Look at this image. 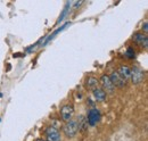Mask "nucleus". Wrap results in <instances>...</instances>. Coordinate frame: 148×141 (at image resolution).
Wrapping results in <instances>:
<instances>
[{"label": "nucleus", "instance_id": "f8f14e48", "mask_svg": "<svg viewBox=\"0 0 148 141\" xmlns=\"http://www.w3.org/2000/svg\"><path fill=\"white\" fill-rule=\"evenodd\" d=\"M98 83H99L98 79H97V77H93V76H90V77H88V79H87V82H86L87 87H88L89 89H92V90L95 88H97Z\"/></svg>", "mask_w": 148, "mask_h": 141}, {"label": "nucleus", "instance_id": "20e7f679", "mask_svg": "<svg viewBox=\"0 0 148 141\" xmlns=\"http://www.w3.org/2000/svg\"><path fill=\"white\" fill-rule=\"evenodd\" d=\"M74 116V107L72 105H65L60 109V117L64 122L72 121Z\"/></svg>", "mask_w": 148, "mask_h": 141}, {"label": "nucleus", "instance_id": "1a4fd4ad", "mask_svg": "<svg viewBox=\"0 0 148 141\" xmlns=\"http://www.w3.org/2000/svg\"><path fill=\"white\" fill-rule=\"evenodd\" d=\"M119 73V75L124 80V82L129 81L130 80V75H131V68L127 65H121L119 67V70H116Z\"/></svg>", "mask_w": 148, "mask_h": 141}, {"label": "nucleus", "instance_id": "7ed1b4c3", "mask_svg": "<svg viewBox=\"0 0 148 141\" xmlns=\"http://www.w3.org/2000/svg\"><path fill=\"white\" fill-rule=\"evenodd\" d=\"M144 70L139 67H132L131 68V75H130V80L133 84H139L144 81Z\"/></svg>", "mask_w": 148, "mask_h": 141}, {"label": "nucleus", "instance_id": "0eeeda50", "mask_svg": "<svg viewBox=\"0 0 148 141\" xmlns=\"http://www.w3.org/2000/svg\"><path fill=\"white\" fill-rule=\"evenodd\" d=\"M108 76H110V79H111V81H112V83H113V86H114V88H123V87L125 86L124 80L119 75V73H117L116 70H113Z\"/></svg>", "mask_w": 148, "mask_h": 141}, {"label": "nucleus", "instance_id": "423d86ee", "mask_svg": "<svg viewBox=\"0 0 148 141\" xmlns=\"http://www.w3.org/2000/svg\"><path fill=\"white\" fill-rule=\"evenodd\" d=\"M86 118H87V122L90 126H95L100 120V112L98 109H96V108H92V109L89 110L88 116Z\"/></svg>", "mask_w": 148, "mask_h": 141}, {"label": "nucleus", "instance_id": "4468645a", "mask_svg": "<svg viewBox=\"0 0 148 141\" xmlns=\"http://www.w3.org/2000/svg\"><path fill=\"white\" fill-rule=\"evenodd\" d=\"M147 22H144V24H143V26H141V29L144 30V32H145V34H147V31H148V27H147Z\"/></svg>", "mask_w": 148, "mask_h": 141}, {"label": "nucleus", "instance_id": "ddd939ff", "mask_svg": "<svg viewBox=\"0 0 148 141\" xmlns=\"http://www.w3.org/2000/svg\"><path fill=\"white\" fill-rule=\"evenodd\" d=\"M127 56H128L129 58H133V57H134V50L131 49V48H129L128 51H127Z\"/></svg>", "mask_w": 148, "mask_h": 141}, {"label": "nucleus", "instance_id": "9b49d317", "mask_svg": "<svg viewBox=\"0 0 148 141\" xmlns=\"http://www.w3.org/2000/svg\"><path fill=\"white\" fill-rule=\"evenodd\" d=\"M76 122H77V126H79V131H81V132H83V133L88 131L89 124H88L87 118H86L84 116H80L79 121H76Z\"/></svg>", "mask_w": 148, "mask_h": 141}, {"label": "nucleus", "instance_id": "9d476101", "mask_svg": "<svg viewBox=\"0 0 148 141\" xmlns=\"http://www.w3.org/2000/svg\"><path fill=\"white\" fill-rule=\"evenodd\" d=\"M92 94L95 100L98 101V103H103L106 99V93L101 88H95L92 90Z\"/></svg>", "mask_w": 148, "mask_h": 141}, {"label": "nucleus", "instance_id": "6e6552de", "mask_svg": "<svg viewBox=\"0 0 148 141\" xmlns=\"http://www.w3.org/2000/svg\"><path fill=\"white\" fill-rule=\"evenodd\" d=\"M132 39H133V41H134L137 44H139L140 47H144V48H147V47H148L147 34L138 32V33H134V34H133Z\"/></svg>", "mask_w": 148, "mask_h": 141}, {"label": "nucleus", "instance_id": "2eb2a0df", "mask_svg": "<svg viewBox=\"0 0 148 141\" xmlns=\"http://www.w3.org/2000/svg\"><path fill=\"white\" fill-rule=\"evenodd\" d=\"M37 141H47V140H46V139H38Z\"/></svg>", "mask_w": 148, "mask_h": 141}, {"label": "nucleus", "instance_id": "f03ea898", "mask_svg": "<svg viewBox=\"0 0 148 141\" xmlns=\"http://www.w3.org/2000/svg\"><path fill=\"white\" fill-rule=\"evenodd\" d=\"M99 81V83L101 84V89L105 91V93L107 94V93H113L114 92V86H113V83H112L111 79H110V76L108 75H106V74H104V75H101V77L98 80Z\"/></svg>", "mask_w": 148, "mask_h": 141}, {"label": "nucleus", "instance_id": "39448f33", "mask_svg": "<svg viewBox=\"0 0 148 141\" xmlns=\"http://www.w3.org/2000/svg\"><path fill=\"white\" fill-rule=\"evenodd\" d=\"M45 133L47 141H60V133L55 126H48Z\"/></svg>", "mask_w": 148, "mask_h": 141}, {"label": "nucleus", "instance_id": "f257e3e1", "mask_svg": "<svg viewBox=\"0 0 148 141\" xmlns=\"http://www.w3.org/2000/svg\"><path fill=\"white\" fill-rule=\"evenodd\" d=\"M77 131H79L77 122L73 121V120L70 121V122H66V124L63 127V132H64V134L67 138H73V137H75V134L77 133Z\"/></svg>", "mask_w": 148, "mask_h": 141}]
</instances>
